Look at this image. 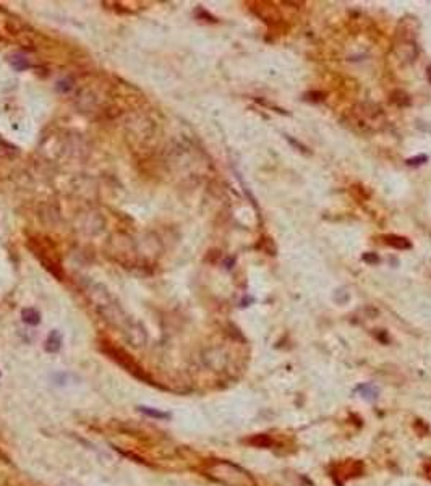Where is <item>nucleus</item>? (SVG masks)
I'll return each mask as SVG.
<instances>
[{
    "instance_id": "nucleus-1",
    "label": "nucleus",
    "mask_w": 431,
    "mask_h": 486,
    "mask_svg": "<svg viewBox=\"0 0 431 486\" xmlns=\"http://www.w3.org/2000/svg\"><path fill=\"white\" fill-rule=\"evenodd\" d=\"M348 119H350L352 127L365 133L380 130L384 125V122H386L383 109L373 102H360L358 105H355L350 110Z\"/></svg>"
},
{
    "instance_id": "nucleus-2",
    "label": "nucleus",
    "mask_w": 431,
    "mask_h": 486,
    "mask_svg": "<svg viewBox=\"0 0 431 486\" xmlns=\"http://www.w3.org/2000/svg\"><path fill=\"white\" fill-rule=\"evenodd\" d=\"M209 475L217 482L229 485L232 477V486H255L253 478L245 470L229 462H216L209 468Z\"/></svg>"
},
{
    "instance_id": "nucleus-3",
    "label": "nucleus",
    "mask_w": 431,
    "mask_h": 486,
    "mask_svg": "<svg viewBox=\"0 0 431 486\" xmlns=\"http://www.w3.org/2000/svg\"><path fill=\"white\" fill-rule=\"evenodd\" d=\"M418 33V23L410 18V16H405L402 18L395 29V41H413L415 43Z\"/></svg>"
},
{
    "instance_id": "nucleus-4",
    "label": "nucleus",
    "mask_w": 431,
    "mask_h": 486,
    "mask_svg": "<svg viewBox=\"0 0 431 486\" xmlns=\"http://www.w3.org/2000/svg\"><path fill=\"white\" fill-rule=\"evenodd\" d=\"M394 52H395V55L405 63L413 62L418 55L417 44L413 43V41H395Z\"/></svg>"
},
{
    "instance_id": "nucleus-5",
    "label": "nucleus",
    "mask_w": 431,
    "mask_h": 486,
    "mask_svg": "<svg viewBox=\"0 0 431 486\" xmlns=\"http://www.w3.org/2000/svg\"><path fill=\"white\" fill-rule=\"evenodd\" d=\"M383 242L386 243V245H389V247L397 248V250H407V248L412 247V243L405 237L394 235V233H389V235H383Z\"/></svg>"
},
{
    "instance_id": "nucleus-6",
    "label": "nucleus",
    "mask_w": 431,
    "mask_h": 486,
    "mask_svg": "<svg viewBox=\"0 0 431 486\" xmlns=\"http://www.w3.org/2000/svg\"><path fill=\"white\" fill-rule=\"evenodd\" d=\"M391 102L400 105V107H404V105H409L410 104V97H409V94H407L405 91L397 89V91H394L392 94H391Z\"/></svg>"
},
{
    "instance_id": "nucleus-7",
    "label": "nucleus",
    "mask_w": 431,
    "mask_h": 486,
    "mask_svg": "<svg viewBox=\"0 0 431 486\" xmlns=\"http://www.w3.org/2000/svg\"><path fill=\"white\" fill-rule=\"evenodd\" d=\"M23 319H25V323L28 324H38L39 323V313L36 311V309H33V308H28L23 311Z\"/></svg>"
},
{
    "instance_id": "nucleus-8",
    "label": "nucleus",
    "mask_w": 431,
    "mask_h": 486,
    "mask_svg": "<svg viewBox=\"0 0 431 486\" xmlns=\"http://www.w3.org/2000/svg\"><path fill=\"white\" fill-rule=\"evenodd\" d=\"M139 412H143L144 415H148V417H153V418H157V420H162V418L169 417V413L159 412V410H153L149 407H139Z\"/></svg>"
},
{
    "instance_id": "nucleus-9",
    "label": "nucleus",
    "mask_w": 431,
    "mask_h": 486,
    "mask_svg": "<svg viewBox=\"0 0 431 486\" xmlns=\"http://www.w3.org/2000/svg\"><path fill=\"white\" fill-rule=\"evenodd\" d=\"M59 349H60V336L57 332H54L47 341V350L55 352V350H59Z\"/></svg>"
},
{
    "instance_id": "nucleus-10",
    "label": "nucleus",
    "mask_w": 431,
    "mask_h": 486,
    "mask_svg": "<svg viewBox=\"0 0 431 486\" xmlns=\"http://www.w3.org/2000/svg\"><path fill=\"white\" fill-rule=\"evenodd\" d=\"M427 77H428V81L431 83V65H430V67H428V70H427Z\"/></svg>"
}]
</instances>
